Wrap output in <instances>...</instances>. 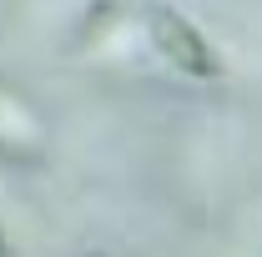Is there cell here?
Returning a JSON list of instances; mask_svg holds the SVG:
<instances>
[{
	"label": "cell",
	"instance_id": "obj_2",
	"mask_svg": "<svg viewBox=\"0 0 262 257\" xmlns=\"http://www.w3.org/2000/svg\"><path fill=\"white\" fill-rule=\"evenodd\" d=\"M0 257H10V242H5V237H0Z\"/></svg>",
	"mask_w": 262,
	"mask_h": 257
},
{
	"label": "cell",
	"instance_id": "obj_1",
	"mask_svg": "<svg viewBox=\"0 0 262 257\" xmlns=\"http://www.w3.org/2000/svg\"><path fill=\"white\" fill-rule=\"evenodd\" d=\"M151 40H157V51H162L177 71H187L196 81H217V76H222V61H217V51L207 46V35L196 31V26H187V20H182L177 10H166V5L151 10Z\"/></svg>",
	"mask_w": 262,
	"mask_h": 257
}]
</instances>
